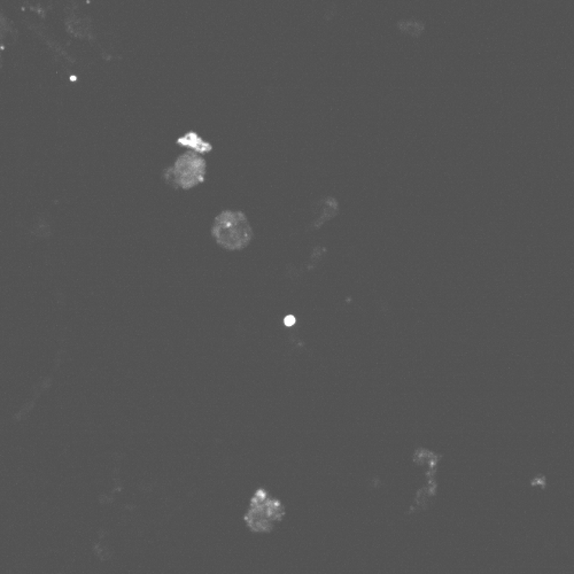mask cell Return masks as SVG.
<instances>
[{"label": "cell", "mask_w": 574, "mask_h": 574, "mask_svg": "<svg viewBox=\"0 0 574 574\" xmlns=\"http://www.w3.org/2000/svg\"><path fill=\"white\" fill-rule=\"evenodd\" d=\"M286 514L284 502L270 490L260 488L252 495L244 520L252 532L268 534L284 522Z\"/></svg>", "instance_id": "1"}, {"label": "cell", "mask_w": 574, "mask_h": 574, "mask_svg": "<svg viewBox=\"0 0 574 574\" xmlns=\"http://www.w3.org/2000/svg\"><path fill=\"white\" fill-rule=\"evenodd\" d=\"M212 236L224 249L240 251L252 242L253 229L245 213L227 209L215 218Z\"/></svg>", "instance_id": "2"}, {"label": "cell", "mask_w": 574, "mask_h": 574, "mask_svg": "<svg viewBox=\"0 0 574 574\" xmlns=\"http://www.w3.org/2000/svg\"><path fill=\"white\" fill-rule=\"evenodd\" d=\"M441 456L437 453L429 451L427 448H418L414 454L415 466L423 473V484L418 487L411 502V512H420L427 510L438 494L439 463Z\"/></svg>", "instance_id": "3"}, {"label": "cell", "mask_w": 574, "mask_h": 574, "mask_svg": "<svg viewBox=\"0 0 574 574\" xmlns=\"http://www.w3.org/2000/svg\"><path fill=\"white\" fill-rule=\"evenodd\" d=\"M206 168L203 157L196 152H184L176 159L175 164L164 170V179L172 188L188 190L203 183Z\"/></svg>", "instance_id": "4"}, {"label": "cell", "mask_w": 574, "mask_h": 574, "mask_svg": "<svg viewBox=\"0 0 574 574\" xmlns=\"http://www.w3.org/2000/svg\"><path fill=\"white\" fill-rule=\"evenodd\" d=\"M177 144L188 146V147L192 148L196 152H200V153H206V152H209L213 148L209 142H205L194 131H188L183 136L179 137V140H177Z\"/></svg>", "instance_id": "5"}]
</instances>
